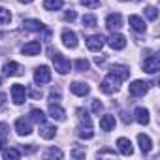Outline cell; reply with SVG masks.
<instances>
[{
    "label": "cell",
    "mask_w": 160,
    "mask_h": 160,
    "mask_svg": "<svg viewBox=\"0 0 160 160\" xmlns=\"http://www.w3.org/2000/svg\"><path fill=\"white\" fill-rule=\"evenodd\" d=\"M117 145H119V151H121L124 156H132L134 147H132L130 139H126V138H119V139H117Z\"/></svg>",
    "instance_id": "obj_17"
},
{
    "label": "cell",
    "mask_w": 160,
    "mask_h": 160,
    "mask_svg": "<svg viewBox=\"0 0 160 160\" xmlns=\"http://www.w3.org/2000/svg\"><path fill=\"white\" fill-rule=\"evenodd\" d=\"M2 143H4V139H0V151H2Z\"/></svg>",
    "instance_id": "obj_45"
},
{
    "label": "cell",
    "mask_w": 160,
    "mask_h": 160,
    "mask_svg": "<svg viewBox=\"0 0 160 160\" xmlns=\"http://www.w3.org/2000/svg\"><path fill=\"white\" fill-rule=\"evenodd\" d=\"M104 43H106V40H104V36H100V34H94V36H89L87 38V47L91 49V51H100L102 47H104Z\"/></svg>",
    "instance_id": "obj_10"
},
{
    "label": "cell",
    "mask_w": 160,
    "mask_h": 160,
    "mask_svg": "<svg viewBox=\"0 0 160 160\" xmlns=\"http://www.w3.org/2000/svg\"><path fill=\"white\" fill-rule=\"evenodd\" d=\"M2 72H4V75H23V73H25L23 68H21L17 62H6V64L2 66Z\"/></svg>",
    "instance_id": "obj_15"
},
{
    "label": "cell",
    "mask_w": 160,
    "mask_h": 160,
    "mask_svg": "<svg viewBox=\"0 0 160 160\" xmlns=\"http://www.w3.org/2000/svg\"><path fill=\"white\" fill-rule=\"evenodd\" d=\"M4 100H6V96H4V94H0V106L4 104Z\"/></svg>",
    "instance_id": "obj_43"
},
{
    "label": "cell",
    "mask_w": 160,
    "mask_h": 160,
    "mask_svg": "<svg viewBox=\"0 0 160 160\" xmlns=\"http://www.w3.org/2000/svg\"><path fill=\"white\" fill-rule=\"evenodd\" d=\"M15 130H17V134H19V136H28V134L32 132L30 119H25V117L17 119V121H15Z\"/></svg>",
    "instance_id": "obj_9"
},
{
    "label": "cell",
    "mask_w": 160,
    "mask_h": 160,
    "mask_svg": "<svg viewBox=\"0 0 160 160\" xmlns=\"http://www.w3.org/2000/svg\"><path fill=\"white\" fill-rule=\"evenodd\" d=\"M25 96H27V89L23 85H19V83L12 85V100L15 106H21L25 102Z\"/></svg>",
    "instance_id": "obj_6"
},
{
    "label": "cell",
    "mask_w": 160,
    "mask_h": 160,
    "mask_svg": "<svg viewBox=\"0 0 160 160\" xmlns=\"http://www.w3.org/2000/svg\"><path fill=\"white\" fill-rule=\"evenodd\" d=\"M75 70L77 72H87L89 70V60L87 58H77L75 60Z\"/></svg>",
    "instance_id": "obj_29"
},
{
    "label": "cell",
    "mask_w": 160,
    "mask_h": 160,
    "mask_svg": "<svg viewBox=\"0 0 160 160\" xmlns=\"http://www.w3.org/2000/svg\"><path fill=\"white\" fill-rule=\"evenodd\" d=\"M23 27H25L27 30H32V32H42V30H45L43 23H42V21H36V19H27V21L23 23Z\"/></svg>",
    "instance_id": "obj_20"
},
{
    "label": "cell",
    "mask_w": 160,
    "mask_h": 160,
    "mask_svg": "<svg viewBox=\"0 0 160 160\" xmlns=\"http://www.w3.org/2000/svg\"><path fill=\"white\" fill-rule=\"evenodd\" d=\"M98 156H115V151H108V149H106V151H100Z\"/></svg>",
    "instance_id": "obj_40"
},
{
    "label": "cell",
    "mask_w": 160,
    "mask_h": 160,
    "mask_svg": "<svg viewBox=\"0 0 160 160\" xmlns=\"http://www.w3.org/2000/svg\"><path fill=\"white\" fill-rule=\"evenodd\" d=\"M0 85H2V77H0Z\"/></svg>",
    "instance_id": "obj_46"
},
{
    "label": "cell",
    "mask_w": 160,
    "mask_h": 160,
    "mask_svg": "<svg viewBox=\"0 0 160 160\" xmlns=\"http://www.w3.org/2000/svg\"><path fill=\"white\" fill-rule=\"evenodd\" d=\"M109 73H111V75H115L117 79H121V81H124V79H128V77H130V70H128L126 66H122V64H115V66H111Z\"/></svg>",
    "instance_id": "obj_12"
},
{
    "label": "cell",
    "mask_w": 160,
    "mask_h": 160,
    "mask_svg": "<svg viewBox=\"0 0 160 160\" xmlns=\"http://www.w3.org/2000/svg\"><path fill=\"white\" fill-rule=\"evenodd\" d=\"M60 100V89H51L49 92V104H55Z\"/></svg>",
    "instance_id": "obj_33"
},
{
    "label": "cell",
    "mask_w": 160,
    "mask_h": 160,
    "mask_svg": "<svg viewBox=\"0 0 160 160\" xmlns=\"http://www.w3.org/2000/svg\"><path fill=\"white\" fill-rule=\"evenodd\" d=\"M106 27H108V30H111V32L119 30V28L122 27V17H121V13H109L108 19H106Z\"/></svg>",
    "instance_id": "obj_7"
},
{
    "label": "cell",
    "mask_w": 160,
    "mask_h": 160,
    "mask_svg": "<svg viewBox=\"0 0 160 160\" xmlns=\"http://www.w3.org/2000/svg\"><path fill=\"white\" fill-rule=\"evenodd\" d=\"M77 134H79V138H83V139H91V138L94 136L92 128H79V130H77Z\"/></svg>",
    "instance_id": "obj_32"
},
{
    "label": "cell",
    "mask_w": 160,
    "mask_h": 160,
    "mask_svg": "<svg viewBox=\"0 0 160 160\" xmlns=\"http://www.w3.org/2000/svg\"><path fill=\"white\" fill-rule=\"evenodd\" d=\"M45 156H47V158H53V156H57V158H62V151H60V149H55V147H51V149H47Z\"/></svg>",
    "instance_id": "obj_34"
},
{
    "label": "cell",
    "mask_w": 160,
    "mask_h": 160,
    "mask_svg": "<svg viewBox=\"0 0 160 160\" xmlns=\"http://www.w3.org/2000/svg\"><path fill=\"white\" fill-rule=\"evenodd\" d=\"M49 55H51V60H53V64H55V70L58 72V73H68L70 72V60L66 58V57H62L58 51H55V49H49Z\"/></svg>",
    "instance_id": "obj_1"
},
{
    "label": "cell",
    "mask_w": 160,
    "mask_h": 160,
    "mask_svg": "<svg viewBox=\"0 0 160 160\" xmlns=\"http://www.w3.org/2000/svg\"><path fill=\"white\" fill-rule=\"evenodd\" d=\"M62 4H64V0H43V8L45 10H60L62 8Z\"/></svg>",
    "instance_id": "obj_26"
},
{
    "label": "cell",
    "mask_w": 160,
    "mask_h": 160,
    "mask_svg": "<svg viewBox=\"0 0 160 160\" xmlns=\"http://www.w3.org/2000/svg\"><path fill=\"white\" fill-rule=\"evenodd\" d=\"M160 70V58L156 55H149L145 60H143V72L147 73H156Z\"/></svg>",
    "instance_id": "obj_4"
},
{
    "label": "cell",
    "mask_w": 160,
    "mask_h": 160,
    "mask_svg": "<svg viewBox=\"0 0 160 160\" xmlns=\"http://www.w3.org/2000/svg\"><path fill=\"white\" fill-rule=\"evenodd\" d=\"M70 91H72L75 96H87L91 89H89V85L83 83V81H73V83L70 85Z\"/></svg>",
    "instance_id": "obj_14"
},
{
    "label": "cell",
    "mask_w": 160,
    "mask_h": 160,
    "mask_svg": "<svg viewBox=\"0 0 160 160\" xmlns=\"http://www.w3.org/2000/svg\"><path fill=\"white\" fill-rule=\"evenodd\" d=\"M102 108H104V106H102V102H100V100H92V111H94V113H100V111H102Z\"/></svg>",
    "instance_id": "obj_37"
},
{
    "label": "cell",
    "mask_w": 160,
    "mask_h": 160,
    "mask_svg": "<svg viewBox=\"0 0 160 160\" xmlns=\"http://www.w3.org/2000/svg\"><path fill=\"white\" fill-rule=\"evenodd\" d=\"M81 23H83V27L92 28V27H96V17H94V15H83Z\"/></svg>",
    "instance_id": "obj_30"
},
{
    "label": "cell",
    "mask_w": 160,
    "mask_h": 160,
    "mask_svg": "<svg viewBox=\"0 0 160 160\" xmlns=\"http://www.w3.org/2000/svg\"><path fill=\"white\" fill-rule=\"evenodd\" d=\"M108 43H109V47L111 49H115V51H121V49H124L126 47V38L122 36V34H111V38L108 40Z\"/></svg>",
    "instance_id": "obj_11"
},
{
    "label": "cell",
    "mask_w": 160,
    "mask_h": 160,
    "mask_svg": "<svg viewBox=\"0 0 160 160\" xmlns=\"http://www.w3.org/2000/svg\"><path fill=\"white\" fill-rule=\"evenodd\" d=\"M77 119H79V124H81V128H92V121H91V115L87 109L79 108L77 109Z\"/></svg>",
    "instance_id": "obj_16"
},
{
    "label": "cell",
    "mask_w": 160,
    "mask_h": 160,
    "mask_svg": "<svg viewBox=\"0 0 160 160\" xmlns=\"http://www.w3.org/2000/svg\"><path fill=\"white\" fill-rule=\"evenodd\" d=\"M19 2H21V4H30L32 0H19Z\"/></svg>",
    "instance_id": "obj_44"
},
{
    "label": "cell",
    "mask_w": 160,
    "mask_h": 160,
    "mask_svg": "<svg viewBox=\"0 0 160 160\" xmlns=\"http://www.w3.org/2000/svg\"><path fill=\"white\" fill-rule=\"evenodd\" d=\"M62 43L66 47H70V49H75L77 47V34L73 30H70V28H64L62 30Z\"/></svg>",
    "instance_id": "obj_8"
},
{
    "label": "cell",
    "mask_w": 160,
    "mask_h": 160,
    "mask_svg": "<svg viewBox=\"0 0 160 160\" xmlns=\"http://www.w3.org/2000/svg\"><path fill=\"white\" fill-rule=\"evenodd\" d=\"M34 81L36 85H45L51 81V70L47 66H38L36 72H34Z\"/></svg>",
    "instance_id": "obj_3"
},
{
    "label": "cell",
    "mask_w": 160,
    "mask_h": 160,
    "mask_svg": "<svg viewBox=\"0 0 160 160\" xmlns=\"http://www.w3.org/2000/svg\"><path fill=\"white\" fill-rule=\"evenodd\" d=\"M30 121H34V122H38V124H42V122H45V115H43V111L42 109H30Z\"/></svg>",
    "instance_id": "obj_25"
},
{
    "label": "cell",
    "mask_w": 160,
    "mask_h": 160,
    "mask_svg": "<svg viewBox=\"0 0 160 160\" xmlns=\"http://www.w3.org/2000/svg\"><path fill=\"white\" fill-rule=\"evenodd\" d=\"M40 51H42V43L40 42H28L21 49V53L23 55H28V57H36V55H40Z\"/></svg>",
    "instance_id": "obj_13"
},
{
    "label": "cell",
    "mask_w": 160,
    "mask_h": 160,
    "mask_svg": "<svg viewBox=\"0 0 160 160\" xmlns=\"http://www.w3.org/2000/svg\"><path fill=\"white\" fill-rule=\"evenodd\" d=\"M100 128L106 130V132L113 130V128H115V117H113V115H104V117L100 119Z\"/></svg>",
    "instance_id": "obj_23"
},
{
    "label": "cell",
    "mask_w": 160,
    "mask_h": 160,
    "mask_svg": "<svg viewBox=\"0 0 160 160\" xmlns=\"http://www.w3.org/2000/svg\"><path fill=\"white\" fill-rule=\"evenodd\" d=\"M49 117L55 119V121H64V119H66V113H64V109H62L60 106L49 104Z\"/></svg>",
    "instance_id": "obj_18"
},
{
    "label": "cell",
    "mask_w": 160,
    "mask_h": 160,
    "mask_svg": "<svg viewBox=\"0 0 160 160\" xmlns=\"http://www.w3.org/2000/svg\"><path fill=\"white\" fill-rule=\"evenodd\" d=\"M75 17H77V13L73 10H70V12L64 13V21H75Z\"/></svg>",
    "instance_id": "obj_36"
},
{
    "label": "cell",
    "mask_w": 160,
    "mask_h": 160,
    "mask_svg": "<svg viewBox=\"0 0 160 160\" xmlns=\"http://www.w3.org/2000/svg\"><path fill=\"white\" fill-rule=\"evenodd\" d=\"M147 83L145 81H139V79H136V81H132L130 83V89H128V92H130V96H134V98H139V96H143L145 92H147Z\"/></svg>",
    "instance_id": "obj_5"
},
{
    "label": "cell",
    "mask_w": 160,
    "mask_h": 160,
    "mask_svg": "<svg viewBox=\"0 0 160 160\" xmlns=\"http://www.w3.org/2000/svg\"><path fill=\"white\" fill-rule=\"evenodd\" d=\"M12 21V13L8 8H0V25H8Z\"/></svg>",
    "instance_id": "obj_27"
},
{
    "label": "cell",
    "mask_w": 160,
    "mask_h": 160,
    "mask_svg": "<svg viewBox=\"0 0 160 160\" xmlns=\"http://www.w3.org/2000/svg\"><path fill=\"white\" fill-rule=\"evenodd\" d=\"M72 156H73V158H83V156H85V151H83V149H73V151H72Z\"/></svg>",
    "instance_id": "obj_38"
},
{
    "label": "cell",
    "mask_w": 160,
    "mask_h": 160,
    "mask_svg": "<svg viewBox=\"0 0 160 160\" xmlns=\"http://www.w3.org/2000/svg\"><path fill=\"white\" fill-rule=\"evenodd\" d=\"M138 141H139V149H141V152H143V154H147V152L151 151V147H152L151 138H149V136H145V134H139V136H138Z\"/></svg>",
    "instance_id": "obj_22"
},
{
    "label": "cell",
    "mask_w": 160,
    "mask_h": 160,
    "mask_svg": "<svg viewBox=\"0 0 160 160\" xmlns=\"http://www.w3.org/2000/svg\"><path fill=\"white\" fill-rule=\"evenodd\" d=\"M128 23H130V27H132L136 32H145V21H143L141 17L130 15V17H128Z\"/></svg>",
    "instance_id": "obj_19"
},
{
    "label": "cell",
    "mask_w": 160,
    "mask_h": 160,
    "mask_svg": "<svg viewBox=\"0 0 160 160\" xmlns=\"http://www.w3.org/2000/svg\"><path fill=\"white\" fill-rule=\"evenodd\" d=\"M134 115H136V121L139 124H149V111L145 108H136Z\"/></svg>",
    "instance_id": "obj_24"
},
{
    "label": "cell",
    "mask_w": 160,
    "mask_h": 160,
    "mask_svg": "<svg viewBox=\"0 0 160 160\" xmlns=\"http://www.w3.org/2000/svg\"><path fill=\"white\" fill-rule=\"evenodd\" d=\"M55 134H57V128L55 126H49V124H43V122L40 124V136L43 139H53Z\"/></svg>",
    "instance_id": "obj_21"
},
{
    "label": "cell",
    "mask_w": 160,
    "mask_h": 160,
    "mask_svg": "<svg viewBox=\"0 0 160 160\" xmlns=\"http://www.w3.org/2000/svg\"><path fill=\"white\" fill-rule=\"evenodd\" d=\"M2 156H4L6 160H10V158H19V156H21V151H19V149H4V151H2Z\"/></svg>",
    "instance_id": "obj_28"
},
{
    "label": "cell",
    "mask_w": 160,
    "mask_h": 160,
    "mask_svg": "<svg viewBox=\"0 0 160 160\" xmlns=\"http://www.w3.org/2000/svg\"><path fill=\"white\" fill-rule=\"evenodd\" d=\"M145 15H147L149 21H156V17H158V10H156L154 6H149V8H145Z\"/></svg>",
    "instance_id": "obj_31"
},
{
    "label": "cell",
    "mask_w": 160,
    "mask_h": 160,
    "mask_svg": "<svg viewBox=\"0 0 160 160\" xmlns=\"http://www.w3.org/2000/svg\"><path fill=\"white\" fill-rule=\"evenodd\" d=\"M6 128H8V126H6L4 122L0 124V139H4V141H6Z\"/></svg>",
    "instance_id": "obj_39"
},
{
    "label": "cell",
    "mask_w": 160,
    "mask_h": 160,
    "mask_svg": "<svg viewBox=\"0 0 160 160\" xmlns=\"http://www.w3.org/2000/svg\"><path fill=\"white\" fill-rule=\"evenodd\" d=\"M119 83H121V79H117L115 75L109 73L104 81L100 83V89H102V92H106V94H113V92L119 91Z\"/></svg>",
    "instance_id": "obj_2"
},
{
    "label": "cell",
    "mask_w": 160,
    "mask_h": 160,
    "mask_svg": "<svg viewBox=\"0 0 160 160\" xmlns=\"http://www.w3.org/2000/svg\"><path fill=\"white\" fill-rule=\"evenodd\" d=\"M94 62L100 66V64H104V62H106V57H94Z\"/></svg>",
    "instance_id": "obj_42"
},
{
    "label": "cell",
    "mask_w": 160,
    "mask_h": 160,
    "mask_svg": "<svg viewBox=\"0 0 160 160\" xmlns=\"http://www.w3.org/2000/svg\"><path fill=\"white\" fill-rule=\"evenodd\" d=\"M81 4L85 8H98L100 6V0H81Z\"/></svg>",
    "instance_id": "obj_35"
},
{
    "label": "cell",
    "mask_w": 160,
    "mask_h": 160,
    "mask_svg": "<svg viewBox=\"0 0 160 160\" xmlns=\"http://www.w3.org/2000/svg\"><path fill=\"white\" fill-rule=\"evenodd\" d=\"M30 96H32V98H42V91L34 89V91H30Z\"/></svg>",
    "instance_id": "obj_41"
}]
</instances>
